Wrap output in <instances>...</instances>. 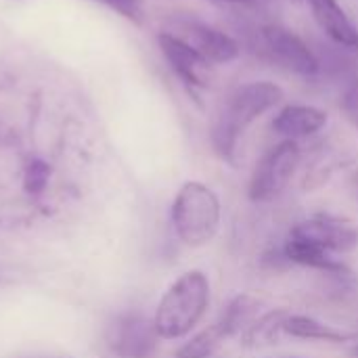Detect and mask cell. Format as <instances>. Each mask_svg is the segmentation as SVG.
<instances>
[{"label": "cell", "instance_id": "d6986e66", "mask_svg": "<svg viewBox=\"0 0 358 358\" xmlns=\"http://www.w3.org/2000/svg\"><path fill=\"white\" fill-rule=\"evenodd\" d=\"M216 2H229V4H256L258 0H216Z\"/></svg>", "mask_w": 358, "mask_h": 358}, {"label": "cell", "instance_id": "9c48e42d", "mask_svg": "<svg viewBox=\"0 0 358 358\" xmlns=\"http://www.w3.org/2000/svg\"><path fill=\"white\" fill-rule=\"evenodd\" d=\"M159 342L153 319L141 313H124L107 329V346L120 358H151Z\"/></svg>", "mask_w": 358, "mask_h": 358}, {"label": "cell", "instance_id": "5b68a950", "mask_svg": "<svg viewBox=\"0 0 358 358\" xmlns=\"http://www.w3.org/2000/svg\"><path fill=\"white\" fill-rule=\"evenodd\" d=\"M302 164V147L296 141H279L256 164L250 182L248 197L252 203L277 201L294 182Z\"/></svg>", "mask_w": 358, "mask_h": 358}, {"label": "cell", "instance_id": "277c9868", "mask_svg": "<svg viewBox=\"0 0 358 358\" xmlns=\"http://www.w3.org/2000/svg\"><path fill=\"white\" fill-rule=\"evenodd\" d=\"M248 48L262 61L302 78H319L315 48L294 29L281 23L254 25L245 31Z\"/></svg>", "mask_w": 358, "mask_h": 358}, {"label": "cell", "instance_id": "52a82bcc", "mask_svg": "<svg viewBox=\"0 0 358 358\" xmlns=\"http://www.w3.org/2000/svg\"><path fill=\"white\" fill-rule=\"evenodd\" d=\"M168 31L193 46L212 65L231 63L241 55L237 38L195 17H172Z\"/></svg>", "mask_w": 358, "mask_h": 358}, {"label": "cell", "instance_id": "2e32d148", "mask_svg": "<svg viewBox=\"0 0 358 358\" xmlns=\"http://www.w3.org/2000/svg\"><path fill=\"white\" fill-rule=\"evenodd\" d=\"M50 178V166L42 159H31L23 172V189L29 195H42Z\"/></svg>", "mask_w": 358, "mask_h": 358}, {"label": "cell", "instance_id": "ffe728a7", "mask_svg": "<svg viewBox=\"0 0 358 358\" xmlns=\"http://www.w3.org/2000/svg\"><path fill=\"white\" fill-rule=\"evenodd\" d=\"M350 352H352V357L358 358V329L357 334H355V342L350 344Z\"/></svg>", "mask_w": 358, "mask_h": 358}, {"label": "cell", "instance_id": "9a60e30c", "mask_svg": "<svg viewBox=\"0 0 358 358\" xmlns=\"http://www.w3.org/2000/svg\"><path fill=\"white\" fill-rule=\"evenodd\" d=\"M227 344L224 334L216 323L191 334L176 350V358H212Z\"/></svg>", "mask_w": 358, "mask_h": 358}, {"label": "cell", "instance_id": "6da1fadb", "mask_svg": "<svg viewBox=\"0 0 358 358\" xmlns=\"http://www.w3.org/2000/svg\"><path fill=\"white\" fill-rule=\"evenodd\" d=\"M285 99V90L271 80H254L233 88L220 103L212 126L210 143L214 153L229 164H235L239 143L264 113L279 107Z\"/></svg>", "mask_w": 358, "mask_h": 358}, {"label": "cell", "instance_id": "5bb4252c", "mask_svg": "<svg viewBox=\"0 0 358 358\" xmlns=\"http://www.w3.org/2000/svg\"><path fill=\"white\" fill-rule=\"evenodd\" d=\"M289 308H268L262 310L260 317L239 336V344L248 350H260L279 344L283 336L285 319L289 317Z\"/></svg>", "mask_w": 358, "mask_h": 358}, {"label": "cell", "instance_id": "3957f363", "mask_svg": "<svg viewBox=\"0 0 358 358\" xmlns=\"http://www.w3.org/2000/svg\"><path fill=\"white\" fill-rule=\"evenodd\" d=\"M222 199L201 180H187L170 206V222L176 239L191 250L210 245L222 229Z\"/></svg>", "mask_w": 358, "mask_h": 358}, {"label": "cell", "instance_id": "7a4b0ae2", "mask_svg": "<svg viewBox=\"0 0 358 358\" xmlns=\"http://www.w3.org/2000/svg\"><path fill=\"white\" fill-rule=\"evenodd\" d=\"M212 306V281L201 268H191L178 275L162 294L153 325L162 342L187 340L197 331Z\"/></svg>", "mask_w": 358, "mask_h": 358}, {"label": "cell", "instance_id": "e0dca14e", "mask_svg": "<svg viewBox=\"0 0 358 358\" xmlns=\"http://www.w3.org/2000/svg\"><path fill=\"white\" fill-rule=\"evenodd\" d=\"M101 2L103 6L111 8L120 17L141 25L145 21V0H94Z\"/></svg>", "mask_w": 358, "mask_h": 358}, {"label": "cell", "instance_id": "4fadbf2b", "mask_svg": "<svg viewBox=\"0 0 358 358\" xmlns=\"http://www.w3.org/2000/svg\"><path fill=\"white\" fill-rule=\"evenodd\" d=\"M262 306L264 304L258 296L248 294V292H239L224 304V308L220 310V315L214 323L220 327L227 342L239 340V336L260 317Z\"/></svg>", "mask_w": 358, "mask_h": 358}, {"label": "cell", "instance_id": "30bf717a", "mask_svg": "<svg viewBox=\"0 0 358 358\" xmlns=\"http://www.w3.org/2000/svg\"><path fill=\"white\" fill-rule=\"evenodd\" d=\"M329 124V113L317 105H306V103H292L283 105L273 122L271 128L281 141H304L315 134H319L325 126Z\"/></svg>", "mask_w": 358, "mask_h": 358}, {"label": "cell", "instance_id": "ba28073f", "mask_svg": "<svg viewBox=\"0 0 358 358\" xmlns=\"http://www.w3.org/2000/svg\"><path fill=\"white\" fill-rule=\"evenodd\" d=\"M157 46L172 73L191 94L197 96L199 90H206L210 86L214 65L208 59H203L193 46H189L185 40L170 34L168 29H162L157 34Z\"/></svg>", "mask_w": 358, "mask_h": 358}, {"label": "cell", "instance_id": "8fae6325", "mask_svg": "<svg viewBox=\"0 0 358 358\" xmlns=\"http://www.w3.org/2000/svg\"><path fill=\"white\" fill-rule=\"evenodd\" d=\"M321 31L338 46L358 52V27L338 0H306Z\"/></svg>", "mask_w": 358, "mask_h": 358}, {"label": "cell", "instance_id": "8992f818", "mask_svg": "<svg viewBox=\"0 0 358 358\" xmlns=\"http://www.w3.org/2000/svg\"><path fill=\"white\" fill-rule=\"evenodd\" d=\"M287 237L313 245L321 252L334 254L338 258L350 256L358 250V227L342 216H334L327 212H317L296 220Z\"/></svg>", "mask_w": 358, "mask_h": 358}, {"label": "cell", "instance_id": "ac0fdd59", "mask_svg": "<svg viewBox=\"0 0 358 358\" xmlns=\"http://www.w3.org/2000/svg\"><path fill=\"white\" fill-rule=\"evenodd\" d=\"M340 109H342V113L346 115V120L358 130V80L342 88Z\"/></svg>", "mask_w": 358, "mask_h": 358}, {"label": "cell", "instance_id": "7c38bea8", "mask_svg": "<svg viewBox=\"0 0 358 358\" xmlns=\"http://www.w3.org/2000/svg\"><path fill=\"white\" fill-rule=\"evenodd\" d=\"M283 336L300 342L313 344H329V346H350L355 342V334L329 325L313 315L304 313H289L283 325Z\"/></svg>", "mask_w": 358, "mask_h": 358}]
</instances>
